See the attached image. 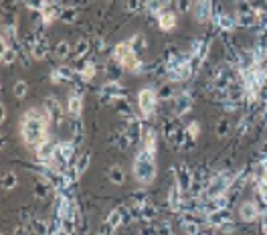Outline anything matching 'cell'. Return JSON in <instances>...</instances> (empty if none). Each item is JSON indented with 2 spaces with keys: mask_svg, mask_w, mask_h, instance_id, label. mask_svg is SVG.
<instances>
[{
  "mask_svg": "<svg viewBox=\"0 0 267 235\" xmlns=\"http://www.w3.org/2000/svg\"><path fill=\"white\" fill-rule=\"evenodd\" d=\"M43 108L47 110V114L51 116V120H53L55 124H59V126H61V122H63V116H65V110H63L61 101H59L55 95H49V97H44V101H43Z\"/></svg>",
  "mask_w": 267,
  "mask_h": 235,
  "instance_id": "10",
  "label": "cell"
},
{
  "mask_svg": "<svg viewBox=\"0 0 267 235\" xmlns=\"http://www.w3.org/2000/svg\"><path fill=\"white\" fill-rule=\"evenodd\" d=\"M235 14H257V8L249 0H235Z\"/></svg>",
  "mask_w": 267,
  "mask_h": 235,
  "instance_id": "37",
  "label": "cell"
},
{
  "mask_svg": "<svg viewBox=\"0 0 267 235\" xmlns=\"http://www.w3.org/2000/svg\"><path fill=\"white\" fill-rule=\"evenodd\" d=\"M158 29L160 31H164V33H170V31H174L176 29V25H178V16H176V12L174 10H162L158 16Z\"/></svg>",
  "mask_w": 267,
  "mask_h": 235,
  "instance_id": "15",
  "label": "cell"
},
{
  "mask_svg": "<svg viewBox=\"0 0 267 235\" xmlns=\"http://www.w3.org/2000/svg\"><path fill=\"white\" fill-rule=\"evenodd\" d=\"M89 162H91V152H89V150L81 152V156L77 158V162L73 166V181H79L85 175V170L89 168Z\"/></svg>",
  "mask_w": 267,
  "mask_h": 235,
  "instance_id": "21",
  "label": "cell"
},
{
  "mask_svg": "<svg viewBox=\"0 0 267 235\" xmlns=\"http://www.w3.org/2000/svg\"><path fill=\"white\" fill-rule=\"evenodd\" d=\"M107 75H109V79H114V81H120V75H122V71H124V67L120 65V63H107Z\"/></svg>",
  "mask_w": 267,
  "mask_h": 235,
  "instance_id": "47",
  "label": "cell"
},
{
  "mask_svg": "<svg viewBox=\"0 0 267 235\" xmlns=\"http://www.w3.org/2000/svg\"><path fill=\"white\" fill-rule=\"evenodd\" d=\"M67 114L71 118H81V114H83V95L81 94H71L67 97Z\"/></svg>",
  "mask_w": 267,
  "mask_h": 235,
  "instance_id": "18",
  "label": "cell"
},
{
  "mask_svg": "<svg viewBox=\"0 0 267 235\" xmlns=\"http://www.w3.org/2000/svg\"><path fill=\"white\" fill-rule=\"evenodd\" d=\"M138 213H140L142 223H154L156 217H158V209H156L152 203H148V205H144L142 209H138Z\"/></svg>",
  "mask_w": 267,
  "mask_h": 235,
  "instance_id": "31",
  "label": "cell"
},
{
  "mask_svg": "<svg viewBox=\"0 0 267 235\" xmlns=\"http://www.w3.org/2000/svg\"><path fill=\"white\" fill-rule=\"evenodd\" d=\"M172 2H174V0H162V4H164V6H166V4H172Z\"/></svg>",
  "mask_w": 267,
  "mask_h": 235,
  "instance_id": "56",
  "label": "cell"
},
{
  "mask_svg": "<svg viewBox=\"0 0 267 235\" xmlns=\"http://www.w3.org/2000/svg\"><path fill=\"white\" fill-rule=\"evenodd\" d=\"M192 16L196 23L205 25L209 20L215 18V8H213V0H194V6H192Z\"/></svg>",
  "mask_w": 267,
  "mask_h": 235,
  "instance_id": "6",
  "label": "cell"
},
{
  "mask_svg": "<svg viewBox=\"0 0 267 235\" xmlns=\"http://www.w3.org/2000/svg\"><path fill=\"white\" fill-rule=\"evenodd\" d=\"M140 235H158V231H156V225L154 223H142Z\"/></svg>",
  "mask_w": 267,
  "mask_h": 235,
  "instance_id": "51",
  "label": "cell"
},
{
  "mask_svg": "<svg viewBox=\"0 0 267 235\" xmlns=\"http://www.w3.org/2000/svg\"><path fill=\"white\" fill-rule=\"evenodd\" d=\"M55 20H59V6L51 4V6H47V8H44V10L41 12V23H43L44 27L53 25Z\"/></svg>",
  "mask_w": 267,
  "mask_h": 235,
  "instance_id": "29",
  "label": "cell"
},
{
  "mask_svg": "<svg viewBox=\"0 0 267 235\" xmlns=\"http://www.w3.org/2000/svg\"><path fill=\"white\" fill-rule=\"evenodd\" d=\"M132 199H134V205H136V209H142L144 205H148V203H150L148 193H146V190H142V188L134 190V193H132Z\"/></svg>",
  "mask_w": 267,
  "mask_h": 235,
  "instance_id": "42",
  "label": "cell"
},
{
  "mask_svg": "<svg viewBox=\"0 0 267 235\" xmlns=\"http://www.w3.org/2000/svg\"><path fill=\"white\" fill-rule=\"evenodd\" d=\"M239 219L243 223H255L261 219V209L255 201H243L239 205Z\"/></svg>",
  "mask_w": 267,
  "mask_h": 235,
  "instance_id": "8",
  "label": "cell"
},
{
  "mask_svg": "<svg viewBox=\"0 0 267 235\" xmlns=\"http://www.w3.org/2000/svg\"><path fill=\"white\" fill-rule=\"evenodd\" d=\"M77 73H79V77H81L85 83L91 81V79L95 77V73H97V63H95V61H87Z\"/></svg>",
  "mask_w": 267,
  "mask_h": 235,
  "instance_id": "33",
  "label": "cell"
},
{
  "mask_svg": "<svg viewBox=\"0 0 267 235\" xmlns=\"http://www.w3.org/2000/svg\"><path fill=\"white\" fill-rule=\"evenodd\" d=\"M215 134L219 136V138H227L229 134H231V120L229 118H219V122L215 124Z\"/></svg>",
  "mask_w": 267,
  "mask_h": 235,
  "instance_id": "34",
  "label": "cell"
},
{
  "mask_svg": "<svg viewBox=\"0 0 267 235\" xmlns=\"http://www.w3.org/2000/svg\"><path fill=\"white\" fill-rule=\"evenodd\" d=\"M0 116H2V118H0V122H6V105L4 103L0 105Z\"/></svg>",
  "mask_w": 267,
  "mask_h": 235,
  "instance_id": "54",
  "label": "cell"
},
{
  "mask_svg": "<svg viewBox=\"0 0 267 235\" xmlns=\"http://www.w3.org/2000/svg\"><path fill=\"white\" fill-rule=\"evenodd\" d=\"M235 229H237L235 221H229V223H222L221 227H217V231H219L221 235H231V233H233Z\"/></svg>",
  "mask_w": 267,
  "mask_h": 235,
  "instance_id": "50",
  "label": "cell"
},
{
  "mask_svg": "<svg viewBox=\"0 0 267 235\" xmlns=\"http://www.w3.org/2000/svg\"><path fill=\"white\" fill-rule=\"evenodd\" d=\"M12 94H14L16 99H25V97L29 95V83L22 81V79H18V81L12 85Z\"/></svg>",
  "mask_w": 267,
  "mask_h": 235,
  "instance_id": "41",
  "label": "cell"
},
{
  "mask_svg": "<svg viewBox=\"0 0 267 235\" xmlns=\"http://www.w3.org/2000/svg\"><path fill=\"white\" fill-rule=\"evenodd\" d=\"M172 175H174V181L178 183V187L182 188V193H190V187L194 183V177H192V170L188 164H178L176 168H172Z\"/></svg>",
  "mask_w": 267,
  "mask_h": 235,
  "instance_id": "7",
  "label": "cell"
},
{
  "mask_svg": "<svg viewBox=\"0 0 267 235\" xmlns=\"http://www.w3.org/2000/svg\"><path fill=\"white\" fill-rule=\"evenodd\" d=\"M69 53H71V47H69V41H59L55 45V55L59 61H65L69 59Z\"/></svg>",
  "mask_w": 267,
  "mask_h": 235,
  "instance_id": "40",
  "label": "cell"
},
{
  "mask_svg": "<svg viewBox=\"0 0 267 235\" xmlns=\"http://www.w3.org/2000/svg\"><path fill=\"white\" fill-rule=\"evenodd\" d=\"M29 229H31L33 235H51L49 233V223L44 219H41V217H33L31 223H29Z\"/></svg>",
  "mask_w": 267,
  "mask_h": 235,
  "instance_id": "28",
  "label": "cell"
},
{
  "mask_svg": "<svg viewBox=\"0 0 267 235\" xmlns=\"http://www.w3.org/2000/svg\"><path fill=\"white\" fill-rule=\"evenodd\" d=\"M75 77V69H71L69 65H61L57 69L51 71V81L53 83H61V81H73Z\"/></svg>",
  "mask_w": 267,
  "mask_h": 235,
  "instance_id": "22",
  "label": "cell"
},
{
  "mask_svg": "<svg viewBox=\"0 0 267 235\" xmlns=\"http://www.w3.org/2000/svg\"><path fill=\"white\" fill-rule=\"evenodd\" d=\"M172 235H174V233H172Z\"/></svg>",
  "mask_w": 267,
  "mask_h": 235,
  "instance_id": "60",
  "label": "cell"
},
{
  "mask_svg": "<svg viewBox=\"0 0 267 235\" xmlns=\"http://www.w3.org/2000/svg\"><path fill=\"white\" fill-rule=\"evenodd\" d=\"M116 108V112L120 114V116H124L126 120H130V118H134V112H132V105L128 103V99L124 97V99H116L114 103H111Z\"/></svg>",
  "mask_w": 267,
  "mask_h": 235,
  "instance_id": "35",
  "label": "cell"
},
{
  "mask_svg": "<svg viewBox=\"0 0 267 235\" xmlns=\"http://www.w3.org/2000/svg\"><path fill=\"white\" fill-rule=\"evenodd\" d=\"M158 99L160 101H170V99H174L176 97V92H174V85H172V81H168V83H164V85H160L158 90Z\"/></svg>",
  "mask_w": 267,
  "mask_h": 235,
  "instance_id": "36",
  "label": "cell"
},
{
  "mask_svg": "<svg viewBox=\"0 0 267 235\" xmlns=\"http://www.w3.org/2000/svg\"><path fill=\"white\" fill-rule=\"evenodd\" d=\"M89 49H91V41H89L87 37L77 39L75 47H73V55H75V59H83V57L89 53Z\"/></svg>",
  "mask_w": 267,
  "mask_h": 235,
  "instance_id": "32",
  "label": "cell"
},
{
  "mask_svg": "<svg viewBox=\"0 0 267 235\" xmlns=\"http://www.w3.org/2000/svg\"><path fill=\"white\" fill-rule=\"evenodd\" d=\"M51 116L47 114L44 108H31L22 114L18 130H20V138L25 142V146L29 148H39L41 144L49 142V126H51Z\"/></svg>",
  "mask_w": 267,
  "mask_h": 235,
  "instance_id": "1",
  "label": "cell"
},
{
  "mask_svg": "<svg viewBox=\"0 0 267 235\" xmlns=\"http://www.w3.org/2000/svg\"><path fill=\"white\" fill-rule=\"evenodd\" d=\"M132 55H136V51L132 49V43H130V39L128 41H122V43H118V45L114 47V51H111V59H114L116 63H120V65H124V63L132 57Z\"/></svg>",
  "mask_w": 267,
  "mask_h": 235,
  "instance_id": "12",
  "label": "cell"
},
{
  "mask_svg": "<svg viewBox=\"0 0 267 235\" xmlns=\"http://www.w3.org/2000/svg\"><path fill=\"white\" fill-rule=\"evenodd\" d=\"M158 92L154 88H142L138 92V108L142 112V120H148L152 118V114L158 108Z\"/></svg>",
  "mask_w": 267,
  "mask_h": 235,
  "instance_id": "4",
  "label": "cell"
},
{
  "mask_svg": "<svg viewBox=\"0 0 267 235\" xmlns=\"http://www.w3.org/2000/svg\"><path fill=\"white\" fill-rule=\"evenodd\" d=\"M215 25L219 27L221 33H233L237 27L235 16H229L225 12H215Z\"/></svg>",
  "mask_w": 267,
  "mask_h": 235,
  "instance_id": "19",
  "label": "cell"
},
{
  "mask_svg": "<svg viewBox=\"0 0 267 235\" xmlns=\"http://www.w3.org/2000/svg\"><path fill=\"white\" fill-rule=\"evenodd\" d=\"M182 203H184V193H182V188L178 187V183L174 181L170 185V190H168V205H170L172 211L180 213L182 211Z\"/></svg>",
  "mask_w": 267,
  "mask_h": 235,
  "instance_id": "13",
  "label": "cell"
},
{
  "mask_svg": "<svg viewBox=\"0 0 267 235\" xmlns=\"http://www.w3.org/2000/svg\"><path fill=\"white\" fill-rule=\"evenodd\" d=\"M25 6L29 10H37V12H43L47 6H51V0H22Z\"/></svg>",
  "mask_w": 267,
  "mask_h": 235,
  "instance_id": "43",
  "label": "cell"
},
{
  "mask_svg": "<svg viewBox=\"0 0 267 235\" xmlns=\"http://www.w3.org/2000/svg\"><path fill=\"white\" fill-rule=\"evenodd\" d=\"M120 225H124V213H122V207H116L114 211H109V215H107L103 227H105V229L109 231V235H111Z\"/></svg>",
  "mask_w": 267,
  "mask_h": 235,
  "instance_id": "20",
  "label": "cell"
},
{
  "mask_svg": "<svg viewBox=\"0 0 267 235\" xmlns=\"http://www.w3.org/2000/svg\"><path fill=\"white\" fill-rule=\"evenodd\" d=\"M172 4H174V10H176V12L184 14V12H190V10H192L194 0H174Z\"/></svg>",
  "mask_w": 267,
  "mask_h": 235,
  "instance_id": "46",
  "label": "cell"
},
{
  "mask_svg": "<svg viewBox=\"0 0 267 235\" xmlns=\"http://www.w3.org/2000/svg\"><path fill=\"white\" fill-rule=\"evenodd\" d=\"M77 152V144L73 140H63V142H57V156H61L67 164L71 162V158L75 156Z\"/></svg>",
  "mask_w": 267,
  "mask_h": 235,
  "instance_id": "17",
  "label": "cell"
},
{
  "mask_svg": "<svg viewBox=\"0 0 267 235\" xmlns=\"http://www.w3.org/2000/svg\"><path fill=\"white\" fill-rule=\"evenodd\" d=\"M184 132H186V136H188L190 140H194V142H196V140H198V136H200V124H198L196 120H192V122L184 128Z\"/></svg>",
  "mask_w": 267,
  "mask_h": 235,
  "instance_id": "48",
  "label": "cell"
},
{
  "mask_svg": "<svg viewBox=\"0 0 267 235\" xmlns=\"http://www.w3.org/2000/svg\"><path fill=\"white\" fill-rule=\"evenodd\" d=\"M259 221H261V231L267 235V209L261 211V219H259Z\"/></svg>",
  "mask_w": 267,
  "mask_h": 235,
  "instance_id": "52",
  "label": "cell"
},
{
  "mask_svg": "<svg viewBox=\"0 0 267 235\" xmlns=\"http://www.w3.org/2000/svg\"><path fill=\"white\" fill-rule=\"evenodd\" d=\"M107 181L111 185H116V187H122L126 183V170L120 166V164H114V166H109L107 170Z\"/></svg>",
  "mask_w": 267,
  "mask_h": 235,
  "instance_id": "25",
  "label": "cell"
},
{
  "mask_svg": "<svg viewBox=\"0 0 267 235\" xmlns=\"http://www.w3.org/2000/svg\"><path fill=\"white\" fill-rule=\"evenodd\" d=\"M265 108H267V95H265Z\"/></svg>",
  "mask_w": 267,
  "mask_h": 235,
  "instance_id": "57",
  "label": "cell"
},
{
  "mask_svg": "<svg viewBox=\"0 0 267 235\" xmlns=\"http://www.w3.org/2000/svg\"><path fill=\"white\" fill-rule=\"evenodd\" d=\"M2 235H6V233H2Z\"/></svg>",
  "mask_w": 267,
  "mask_h": 235,
  "instance_id": "58",
  "label": "cell"
},
{
  "mask_svg": "<svg viewBox=\"0 0 267 235\" xmlns=\"http://www.w3.org/2000/svg\"><path fill=\"white\" fill-rule=\"evenodd\" d=\"M142 148L152 154L158 152V134H156L152 128H148V130H144V138H142Z\"/></svg>",
  "mask_w": 267,
  "mask_h": 235,
  "instance_id": "23",
  "label": "cell"
},
{
  "mask_svg": "<svg viewBox=\"0 0 267 235\" xmlns=\"http://www.w3.org/2000/svg\"><path fill=\"white\" fill-rule=\"evenodd\" d=\"M251 118H253V116H243V118L237 122V126H235V134H237L239 138L249 132V128H251V124H253Z\"/></svg>",
  "mask_w": 267,
  "mask_h": 235,
  "instance_id": "38",
  "label": "cell"
},
{
  "mask_svg": "<svg viewBox=\"0 0 267 235\" xmlns=\"http://www.w3.org/2000/svg\"><path fill=\"white\" fill-rule=\"evenodd\" d=\"M233 175L231 173H219L215 175L211 181L205 183V193L203 197L205 199H213V197H219V195H229V188L233 185Z\"/></svg>",
  "mask_w": 267,
  "mask_h": 235,
  "instance_id": "3",
  "label": "cell"
},
{
  "mask_svg": "<svg viewBox=\"0 0 267 235\" xmlns=\"http://www.w3.org/2000/svg\"><path fill=\"white\" fill-rule=\"evenodd\" d=\"M130 43H132V49L136 51V55L146 49V39H144V35H140V33L134 35V37H130Z\"/></svg>",
  "mask_w": 267,
  "mask_h": 235,
  "instance_id": "45",
  "label": "cell"
},
{
  "mask_svg": "<svg viewBox=\"0 0 267 235\" xmlns=\"http://www.w3.org/2000/svg\"><path fill=\"white\" fill-rule=\"evenodd\" d=\"M174 105H172V114L176 118H182L186 116L190 110H192V95L188 92H180V94H176V97L172 99Z\"/></svg>",
  "mask_w": 267,
  "mask_h": 235,
  "instance_id": "9",
  "label": "cell"
},
{
  "mask_svg": "<svg viewBox=\"0 0 267 235\" xmlns=\"http://www.w3.org/2000/svg\"><path fill=\"white\" fill-rule=\"evenodd\" d=\"M156 231H158V235H172V225H170V221H160L158 225H156Z\"/></svg>",
  "mask_w": 267,
  "mask_h": 235,
  "instance_id": "49",
  "label": "cell"
},
{
  "mask_svg": "<svg viewBox=\"0 0 267 235\" xmlns=\"http://www.w3.org/2000/svg\"><path fill=\"white\" fill-rule=\"evenodd\" d=\"M126 132H128V138L132 142V146L136 144H142V138H144V130H142V120L140 118H130L126 122Z\"/></svg>",
  "mask_w": 267,
  "mask_h": 235,
  "instance_id": "11",
  "label": "cell"
},
{
  "mask_svg": "<svg viewBox=\"0 0 267 235\" xmlns=\"http://www.w3.org/2000/svg\"><path fill=\"white\" fill-rule=\"evenodd\" d=\"M12 235H31V229L25 227V225H18V227L12 231Z\"/></svg>",
  "mask_w": 267,
  "mask_h": 235,
  "instance_id": "53",
  "label": "cell"
},
{
  "mask_svg": "<svg viewBox=\"0 0 267 235\" xmlns=\"http://www.w3.org/2000/svg\"><path fill=\"white\" fill-rule=\"evenodd\" d=\"M18 47H10V45H2V53H0V59H2V65H14L18 59Z\"/></svg>",
  "mask_w": 267,
  "mask_h": 235,
  "instance_id": "27",
  "label": "cell"
},
{
  "mask_svg": "<svg viewBox=\"0 0 267 235\" xmlns=\"http://www.w3.org/2000/svg\"><path fill=\"white\" fill-rule=\"evenodd\" d=\"M148 6V0H126L124 2V10L126 12H138L142 8Z\"/></svg>",
  "mask_w": 267,
  "mask_h": 235,
  "instance_id": "44",
  "label": "cell"
},
{
  "mask_svg": "<svg viewBox=\"0 0 267 235\" xmlns=\"http://www.w3.org/2000/svg\"><path fill=\"white\" fill-rule=\"evenodd\" d=\"M65 2V0H51V4H55V6H61Z\"/></svg>",
  "mask_w": 267,
  "mask_h": 235,
  "instance_id": "55",
  "label": "cell"
},
{
  "mask_svg": "<svg viewBox=\"0 0 267 235\" xmlns=\"http://www.w3.org/2000/svg\"><path fill=\"white\" fill-rule=\"evenodd\" d=\"M55 154H57V144H53L51 140L44 142V144H41L39 148H35V156H37V160H39L41 164H49Z\"/></svg>",
  "mask_w": 267,
  "mask_h": 235,
  "instance_id": "14",
  "label": "cell"
},
{
  "mask_svg": "<svg viewBox=\"0 0 267 235\" xmlns=\"http://www.w3.org/2000/svg\"><path fill=\"white\" fill-rule=\"evenodd\" d=\"M261 235H265V233H261Z\"/></svg>",
  "mask_w": 267,
  "mask_h": 235,
  "instance_id": "59",
  "label": "cell"
},
{
  "mask_svg": "<svg viewBox=\"0 0 267 235\" xmlns=\"http://www.w3.org/2000/svg\"><path fill=\"white\" fill-rule=\"evenodd\" d=\"M205 221H207L209 227H215V229H217V227H221L222 223H229V221H235V219H233V215H231L229 209H221V211H215V213H211V215H207Z\"/></svg>",
  "mask_w": 267,
  "mask_h": 235,
  "instance_id": "16",
  "label": "cell"
},
{
  "mask_svg": "<svg viewBox=\"0 0 267 235\" xmlns=\"http://www.w3.org/2000/svg\"><path fill=\"white\" fill-rule=\"evenodd\" d=\"M132 173H134V179H136L142 187H148L156 181L158 177V164H156V154L148 152V150H142L136 154L134 158V164H132Z\"/></svg>",
  "mask_w": 267,
  "mask_h": 235,
  "instance_id": "2",
  "label": "cell"
},
{
  "mask_svg": "<svg viewBox=\"0 0 267 235\" xmlns=\"http://www.w3.org/2000/svg\"><path fill=\"white\" fill-rule=\"evenodd\" d=\"M31 57H33L35 61H44V59L49 57V41H47V37H41V39L37 41V45L33 47Z\"/></svg>",
  "mask_w": 267,
  "mask_h": 235,
  "instance_id": "24",
  "label": "cell"
},
{
  "mask_svg": "<svg viewBox=\"0 0 267 235\" xmlns=\"http://www.w3.org/2000/svg\"><path fill=\"white\" fill-rule=\"evenodd\" d=\"M77 16H79V10H77V6H59V20L61 23H65V25H71V23H75L77 20Z\"/></svg>",
  "mask_w": 267,
  "mask_h": 235,
  "instance_id": "26",
  "label": "cell"
},
{
  "mask_svg": "<svg viewBox=\"0 0 267 235\" xmlns=\"http://www.w3.org/2000/svg\"><path fill=\"white\" fill-rule=\"evenodd\" d=\"M99 95H101V101H105V103H114L116 99L128 97L126 90L122 88V83H120V81H114V79H109V81H105V83L101 85Z\"/></svg>",
  "mask_w": 267,
  "mask_h": 235,
  "instance_id": "5",
  "label": "cell"
},
{
  "mask_svg": "<svg viewBox=\"0 0 267 235\" xmlns=\"http://www.w3.org/2000/svg\"><path fill=\"white\" fill-rule=\"evenodd\" d=\"M71 134H73V142L79 146L85 138V126H83V120L81 118H73L71 122Z\"/></svg>",
  "mask_w": 267,
  "mask_h": 235,
  "instance_id": "30",
  "label": "cell"
},
{
  "mask_svg": "<svg viewBox=\"0 0 267 235\" xmlns=\"http://www.w3.org/2000/svg\"><path fill=\"white\" fill-rule=\"evenodd\" d=\"M16 185H18L16 173H14V170H6V173L2 175V188L4 190H12V188H16Z\"/></svg>",
  "mask_w": 267,
  "mask_h": 235,
  "instance_id": "39",
  "label": "cell"
}]
</instances>
